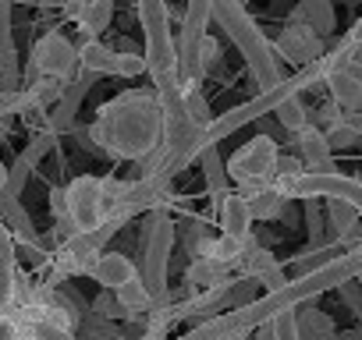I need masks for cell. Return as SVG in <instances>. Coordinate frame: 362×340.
<instances>
[{
  "label": "cell",
  "instance_id": "cell-1",
  "mask_svg": "<svg viewBox=\"0 0 362 340\" xmlns=\"http://www.w3.org/2000/svg\"><path fill=\"white\" fill-rule=\"evenodd\" d=\"M89 142L114 156L139 163L163 142V114L153 89H128L100 107L96 121L86 128Z\"/></svg>",
  "mask_w": 362,
  "mask_h": 340
},
{
  "label": "cell",
  "instance_id": "cell-2",
  "mask_svg": "<svg viewBox=\"0 0 362 340\" xmlns=\"http://www.w3.org/2000/svg\"><path fill=\"white\" fill-rule=\"evenodd\" d=\"M214 22L228 32V40L238 47V54L245 57L249 64V75L256 82V92L263 89H274L284 75L277 68V54L274 47L267 43L263 29L252 22V15L245 11L242 0H214Z\"/></svg>",
  "mask_w": 362,
  "mask_h": 340
},
{
  "label": "cell",
  "instance_id": "cell-3",
  "mask_svg": "<svg viewBox=\"0 0 362 340\" xmlns=\"http://www.w3.org/2000/svg\"><path fill=\"white\" fill-rule=\"evenodd\" d=\"M316 82H323L316 64H309V68H298L291 78H281L274 89H263V92H256L249 103H242V107H235V110H228V114L214 117V121L203 128V145L210 149V145L224 142L228 135H235V131H238V128H245L249 121H256V117H263V114H274V110H277L284 99H291V96H302V92H305L309 85H316Z\"/></svg>",
  "mask_w": 362,
  "mask_h": 340
},
{
  "label": "cell",
  "instance_id": "cell-4",
  "mask_svg": "<svg viewBox=\"0 0 362 340\" xmlns=\"http://www.w3.org/2000/svg\"><path fill=\"white\" fill-rule=\"evenodd\" d=\"M139 22L146 36V75L153 82L177 75V40L170 36V11L167 0H139Z\"/></svg>",
  "mask_w": 362,
  "mask_h": 340
},
{
  "label": "cell",
  "instance_id": "cell-5",
  "mask_svg": "<svg viewBox=\"0 0 362 340\" xmlns=\"http://www.w3.org/2000/svg\"><path fill=\"white\" fill-rule=\"evenodd\" d=\"M121 231V224L103 220L93 231H78L68 241L57 245V252L50 255V284L57 280H71V277H89V269L96 266V259L107 252V241Z\"/></svg>",
  "mask_w": 362,
  "mask_h": 340
},
{
  "label": "cell",
  "instance_id": "cell-6",
  "mask_svg": "<svg viewBox=\"0 0 362 340\" xmlns=\"http://www.w3.org/2000/svg\"><path fill=\"white\" fill-rule=\"evenodd\" d=\"M277 163H281L277 142L270 135H256L252 142L231 152L224 170H228V181H235L242 192H259L277 181Z\"/></svg>",
  "mask_w": 362,
  "mask_h": 340
},
{
  "label": "cell",
  "instance_id": "cell-7",
  "mask_svg": "<svg viewBox=\"0 0 362 340\" xmlns=\"http://www.w3.org/2000/svg\"><path fill=\"white\" fill-rule=\"evenodd\" d=\"M274 188L284 199H341L348 206H355L362 213V181L341 174V170H330V174H313V170H302V174H277Z\"/></svg>",
  "mask_w": 362,
  "mask_h": 340
},
{
  "label": "cell",
  "instance_id": "cell-8",
  "mask_svg": "<svg viewBox=\"0 0 362 340\" xmlns=\"http://www.w3.org/2000/svg\"><path fill=\"white\" fill-rule=\"evenodd\" d=\"M170 245H174V224L167 213H156L146 238H142V266L139 277L153 291V298L167 294V262H170Z\"/></svg>",
  "mask_w": 362,
  "mask_h": 340
},
{
  "label": "cell",
  "instance_id": "cell-9",
  "mask_svg": "<svg viewBox=\"0 0 362 340\" xmlns=\"http://www.w3.org/2000/svg\"><path fill=\"white\" fill-rule=\"evenodd\" d=\"M33 71L36 78H57V82H71L78 71V47L64 36V32H47L36 40L33 47Z\"/></svg>",
  "mask_w": 362,
  "mask_h": 340
},
{
  "label": "cell",
  "instance_id": "cell-10",
  "mask_svg": "<svg viewBox=\"0 0 362 340\" xmlns=\"http://www.w3.org/2000/svg\"><path fill=\"white\" fill-rule=\"evenodd\" d=\"M64 202H68V217L75 224V231H93L107 220V202H103V178L96 174H78L68 188H64Z\"/></svg>",
  "mask_w": 362,
  "mask_h": 340
},
{
  "label": "cell",
  "instance_id": "cell-11",
  "mask_svg": "<svg viewBox=\"0 0 362 340\" xmlns=\"http://www.w3.org/2000/svg\"><path fill=\"white\" fill-rule=\"evenodd\" d=\"M274 54L284 57V61L295 64V68H309V64H316V61L327 54V43H323V36H316L313 29L288 22V25L281 29V36H277Z\"/></svg>",
  "mask_w": 362,
  "mask_h": 340
},
{
  "label": "cell",
  "instance_id": "cell-12",
  "mask_svg": "<svg viewBox=\"0 0 362 340\" xmlns=\"http://www.w3.org/2000/svg\"><path fill=\"white\" fill-rule=\"evenodd\" d=\"M214 22V0H185V15H181V36H177V71H185L196 47L206 36V25Z\"/></svg>",
  "mask_w": 362,
  "mask_h": 340
},
{
  "label": "cell",
  "instance_id": "cell-13",
  "mask_svg": "<svg viewBox=\"0 0 362 340\" xmlns=\"http://www.w3.org/2000/svg\"><path fill=\"white\" fill-rule=\"evenodd\" d=\"M238 269H242V277L245 280H256V284H263L267 291H281L284 284H288V277H284V269H281V262L256 241V238H249L245 241V255H242V262H238Z\"/></svg>",
  "mask_w": 362,
  "mask_h": 340
},
{
  "label": "cell",
  "instance_id": "cell-14",
  "mask_svg": "<svg viewBox=\"0 0 362 340\" xmlns=\"http://www.w3.org/2000/svg\"><path fill=\"white\" fill-rule=\"evenodd\" d=\"M217 224H221V234L228 238H252V213H249V202H245V192H224L217 195Z\"/></svg>",
  "mask_w": 362,
  "mask_h": 340
},
{
  "label": "cell",
  "instance_id": "cell-15",
  "mask_svg": "<svg viewBox=\"0 0 362 340\" xmlns=\"http://www.w3.org/2000/svg\"><path fill=\"white\" fill-rule=\"evenodd\" d=\"M295 145H298V159H302L305 170H313V174H330V170H334L330 142H327V135L316 124H309L305 131H298L295 135Z\"/></svg>",
  "mask_w": 362,
  "mask_h": 340
},
{
  "label": "cell",
  "instance_id": "cell-16",
  "mask_svg": "<svg viewBox=\"0 0 362 340\" xmlns=\"http://www.w3.org/2000/svg\"><path fill=\"white\" fill-rule=\"evenodd\" d=\"M89 85H93V75H78V78H71V82H68V89H64L61 103L54 107V114H47V128H50L54 135H61V131L75 128V114H78V107H82V99H86Z\"/></svg>",
  "mask_w": 362,
  "mask_h": 340
},
{
  "label": "cell",
  "instance_id": "cell-17",
  "mask_svg": "<svg viewBox=\"0 0 362 340\" xmlns=\"http://www.w3.org/2000/svg\"><path fill=\"white\" fill-rule=\"evenodd\" d=\"M68 11H71L75 25L82 29V36L100 40L114 22V0H75Z\"/></svg>",
  "mask_w": 362,
  "mask_h": 340
},
{
  "label": "cell",
  "instance_id": "cell-18",
  "mask_svg": "<svg viewBox=\"0 0 362 340\" xmlns=\"http://www.w3.org/2000/svg\"><path fill=\"white\" fill-rule=\"evenodd\" d=\"M135 277H139V266L128 255H121V252H103L96 259V266L89 269V280H96L103 291H117V287H124Z\"/></svg>",
  "mask_w": 362,
  "mask_h": 340
},
{
  "label": "cell",
  "instance_id": "cell-19",
  "mask_svg": "<svg viewBox=\"0 0 362 340\" xmlns=\"http://www.w3.org/2000/svg\"><path fill=\"white\" fill-rule=\"evenodd\" d=\"M185 284L189 291H214V287H224L231 284V266H224L221 259H206V255H196L185 269Z\"/></svg>",
  "mask_w": 362,
  "mask_h": 340
},
{
  "label": "cell",
  "instance_id": "cell-20",
  "mask_svg": "<svg viewBox=\"0 0 362 340\" xmlns=\"http://www.w3.org/2000/svg\"><path fill=\"white\" fill-rule=\"evenodd\" d=\"M327 89H330V103L344 114V117H351V121H362V85L348 75V71H337V75H330L327 82H323Z\"/></svg>",
  "mask_w": 362,
  "mask_h": 340
},
{
  "label": "cell",
  "instance_id": "cell-21",
  "mask_svg": "<svg viewBox=\"0 0 362 340\" xmlns=\"http://www.w3.org/2000/svg\"><path fill=\"white\" fill-rule=\"evenodd\" d=\"M327 224H330V231H334V238L341 241V245H358V224H362V213L355 210V206H348V202H341V199H327Z\"/></svg>",
  "mask_w": 362,
  "mask_h": 340
},
{
  "label": "cell",
  "instance_id": "cell-22",
  "mask_svg": "<svg viewBox=\"0 0 362 340\" xmlns=\"http://www.w3.org/2000/svg\"><path fill=\"white\" fill-rule=\"evenodd\" d=\"M291 22L313 29L316 36H330L334 32V4L330 0H298L291 11Z\"/></svg>",
  "mask_w": 362,
  "mask_h": 340
},
{
  "label": "cell",
  "instance_id": "cell-23",
  "mask_svg": "<svg viewBox=\"0 0 362 340\" xmlns=\"http://www.w3.org/2000/svg\"><path fill=\"white\" fill-rule=\"evenodd\" d=\"M78 68H82V75H93V78L117 75V54L110 47H103L100 40H86L78 47Z\"/></svg>",
  "mask_w": 362,
  "mask_h": 340
},
{
  "label": "cell",
  "instance_id": "cell-24",
  "mask_svg": "<svg viewBox=\"0 0 362 340\" xmlns=\"http://www.w3.org/2000/svg\"><path fill=\"white\" fill-rule=\"evenodd\" d=\"M15 238L11 231L0 224V308L11 305V291H15V273H18V255H15Z\"/></svg>",
  "mask_w": 362,
  "mask_h": 340
},
{
  "label": "cell",
  "instance_id": "cell-25",
  "mask_svg": "<svg viewBox=\"0 0 362 340\" xmlns=\"http://www.w3.org/2000/svg\"><path fill=\"white\" fill-rule=\"evenodd\" d=\"M295 329H298V340H337L330 315L320 308H309V305L295 308Z\"/></svg>",
  "mask_w": 362,
  "mask_h": 340
},
{
  "label": "cell",
  "instance_id": "cell-26",
  "mask_svg": "<svg viewBox=\"0 0 362 340\" xmlns=\"http://www.w3.org/2000/svg\"><path fill=\"white\" fill-rule=\"evenodd\" d=\"M245 202H249V213H252V224L256 220H277L288 206V199L270 185V188H259V192H245Z\"/></svg>",
  "mask_w": 362,
  "mask_h": 340
},
{
  "label": "cell",
  "instance_id": "cell-27",
  "mask_svg": "<svg viewBox=\"0 0 362 340\" xmlns=\"http://www.w3.org/2000/svg\"><path fill=\"white\" fill-rule=\"evenodd\" d=\"M196 163H199V170H203V178H206V188H210L214 195H224V192H228V170H224V159H221L217 145L203 149Z\"/></svg>",
  "mask_w": 362,
  "mask_h": 340
},
{
  "label": "cell",
  "instance_id": "cell-28",
  "mask_svg": "<svg viewBox=\"0 0 362 340\" xmlns=\"http://www.w3.org/2000/svg\"><path fill=\"white\" fill-rule=\"evenodd\" d=\"M274 114H277V121H281V124H284L291 135H298V131H305V128L313 124V110L302 103V96H291V99H284V103H281Z\"/></svg>",
  "mask_w": 362,
  "mask_h": 340
},
{
  "label": "cell",
  "instance_id": "cell-29",
  "mask_svg": "<svg viewBox=\"0 0 362 340\" xmlns=\"http://www.w3.org/2000/svg\"><path fill=\"white\" fill-rule=\"evenodd\" d=\"M181 103H185V114H189V121H192L199 131L214 121L210 103H206V96L199 92V85H181Z\"/></svg>",
  "mask_w": 362,
  "mask_h": 340
},
{
  "label": "cell",
  "instance_id": "cell-30",
  "mask_svg": "<svg viewBox=\"0 0 362 340\" xmlns=\"http://www.w3.org/2000/svg\"><path fill=\"white\" fill-rule=\"evenodd\" d=\"M358 124H362V121H351V117H344V114H341V117L323 131V135H327V142H330V149L355 145V142H358Z\"/></svg>",
  "mask_w": 362,
  "mask_h": 340
},
{
  "label": "cell",
  "instance_id": "cell-31",
  "mask_svg": "<svg viewBox=\"0 0 362 340\" xmlns=\"http://www.w3.org/2000/svg\"><path fill=\"white\" fill-rule=\"evenodd\" d=\"M93 312L100 315V319H117V322H135L132 319V312H124L121 308V301L114 298V291H103L96 301H93Z\"/></svg>",
  "mask_w": 362,
  "mask_h": 340
},
{
  "label": "cell",
  "instance_id": "cell-32",
  "mask_svg": "<svg viewBox=\"0 0 362 340\" xmlns=\"http://www.w3.org/2000/svg\"><path fill=\"white\" fill-rule=\"evenodd\" d=\"M0 340H29L25 322L11 308H0Z\"/></svg>",
  "mask_w": 362,
  "mask_h": 340
},
{
  "label": "cell",
  "instance_id": "cell-33",
  "mask_svg": "<svg viewBox=\"0 0 362 340\" xmlns=\"http://www.w3.org/2000/svg\"><path fill=\"white\" fill-rule=\"evenodd\" d=\"M146 75V57L142 54H117V78H139Z\"/></svg>",
  "mask_w": 362,
  "mask_h": 340
},
{
  "label": "cell",
  "instance_id": "cell-34",
  "mask_svg": "<svg viewBox=\"0 0 362 340\" xmlns=\"http://www.w3.org/2000/svg\"><path fill=\"white\" fill-rule=\"evenodd\" d=\"M337 291H341L344 305H348V308H351V312L362 319V284H358V277H355V280H348V284H341Z\"/></svg>",
  "mask_w": 362,
  "mask_h": 340
},
{
  "label": "cell",
  "instance_id": "cell-35",
  "mask_svg": "<svg viewBox=\"0 0 362 340\" xmlns=\"http://www.w3.org/2000/svg\"><path fill=\"white\" fill-rule=\"evenodd\" d=\"M344 40H348L351 47H358V43H362V18L351 25V32H344Z\"/></svg>",
  "mask_w": 362,
  "mask_h": 340
},
{
  "label": "cell",
  "instance_id": "cell-36",
  "mask_svg": "<svg viewBox=\"0 0 362 340\" xmlns=\"http://www.w3.org/2000/svg\"><path fill=\"white\" fill-rule=\"evenodd\" d=\"M256 340H277V336H274V322H263V326H256Z\"/></svg>",
  "mask_w": 362,
  "mask_h": 340
},
{
  "label": "cell",
  "instance_id": "cell-37",
  "mask_svg": "<svg viewBox=\"0 0 362 340\" xmlns=\"http://www.w3.org/2000/svg\"><path fill=\"white\" fill-rule=\"evenodd\" d=\"M43 4H47V8H71L75 0H43Z\"/></svg>",
  "mask_w": 362,
  "mask_h": 340
},
{
  "label": "cell",
  "instance_id": "cell-38",
  "mask_svg": "<svg viewBox=\"0 0 362 340\" xmlns=\"http://www.w3.org/2000/svg\"><path fill=\"white\" fill-rule=\"evenodd\" d=\"M4 188H8V166L0 163V195H4Z\"/></svg>",
  "mask_w": 362,
  "mask_h": 340
},
{
  "label": "cell",
  "instance_id": "cell-39",
  "mask_svg": "<svg viewBox=\"0 0 362 340\" xmlns=\"http://www.w3.org/2000/svg\"><path fill=\"white\" fill-rule=\"evenodd\" d=\"M351 64H358V68H362V43L355 47V54H351Z\"/></svg>",
  "mask_w": 362,
  "mask_h": 340
},
{
  "label": "cell",
  "instance_id": "cell-40",
  "mask_svg": "<svg viewBox=\"0 0 362 340\" xmlns=\"http://www.w3.org/2000/svg\"><path fill=\"white\" fill-rule=\"evenodd\" d=\"M4 135H8V124H4V117H0V142H4Z\"/></svg>",
  "mask_w": 362,
  "mask_h": 340
}]
</instances>
